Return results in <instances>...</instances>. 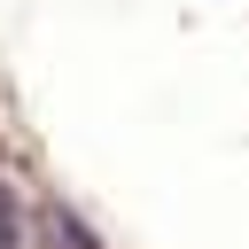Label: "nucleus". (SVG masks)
<instances>
[{"label":"nucleus","instance_id":"f257e3e1","mask_svg":"<svg viewBox=\"0 0 249 249\" xmlns=\"http://www.w3.org/2000/svg\"><path fill=\"white\" fill-rule=\"evenodd\" d=\"M16 233H23V218H16V195H8V179H0V249H16Z\"/></svg>","mask_w":249,"mask_h":249}]
</instances>
